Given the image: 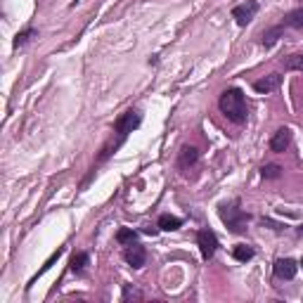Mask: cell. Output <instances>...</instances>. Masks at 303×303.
<instances>
[{"instance_id":"6da1fadb","label":"cell","mask_w":303,"mask_h":303,"mask_svg":"<svg viewBox=\"0 0 303 303\" xmlns=\"http://www.w3.org/2000/svg\"><path fill=\"white\" fill-rule=\"evenodd\" d=\"M218 107L227 116V121H232V123H244L247 121V100H244V93L239 88L223 90V95L218 100Z\"/></svg>"},{"instance_id":"7a4b0ae2","label":"cell","mask_w":303,"mask_h":303,"mask_svg":"<svg viewBox=\"0 0 303 303\" xmlns=\"http://www.w3.org/2000/svg\"><path fill=\"white\" fill-rule=\"evenodd\" d=\"M218 216H220V220L227 225V230L235 232V235H242V232L247 230V223H249V213H244L242 208H237V206H232V204L220 206V208H218Z\"/></svg>"},{"instance_id":"3957f363","label":"cell","mask_w":303,"mask_h":303,"mask_svg":"<svg viewBox=\"0 0 303 303\" xmlns=\"http://www.w3.org/2000/svg\"><path fill=\"white\" fill-rule=\"evenodd\" d=\"M140 114L135 111V109H128V111H123L119 119H116V123H114V133H119V138L123 140L128 133H133V130L140 126Z\"/></svg>"},{"instance_id":"277c9868","label":"cell","mask_w":303,"mask_h":303,"mask_svg":"<svg viewBox=\"0 0 303 303\" xmlns=\"http://www.w3.org/2000/svg\"><path fill=\"white\" fill-rule=\"evenodd\" d=\"M197 242H199V249H202V256H204L206 260L211 258L213 253H216L218 249V237L213 230H199L197 232Z\"/></svg>"},{"instance_id":"5b68a950","label":"cell","mask_w":303,"mask_h":303,"mask_svg":"<svg viewBox=\"0 0 303 303\" xmlns=\"http://www.w3.org/2000/svg\"><path fill=\"white\" fill-rule=\"evenodd\" d=\"M256 12H258V2H256V0H247L244 5H237V7L232 10V19H235L239 26H247V24H251V19L256 17Z\"/></svg>"},{"instance_id":"8992f818","label":"cell","mask_w":303,"mask_h":303,"mask_svg":"<svg viewBox=\"0 0 303 303\" xmlns=\"http://www.w3.org/2000/svg\"><path fill=\"white\" fill-rule=\"evenodd\" d=\"M123 258H126V263H128L130 268H142V265H145V260H147V251H145V247H142V244L133 242V244H128V247H126V251H123Z\"/></svg>"},{"instance_id":"52a82bcc","label":"cell","mask_w":303,"mask_h":303,"mask_svg":"<svg viewBox=\"0 0 303 303\" xmlns=\"http://www.w3.org/2000/svg\"><path fill=\"white\" fill-rule=\"evenodd\" d=\"M197 163H199V150L197 147H190V145H185L180 154H178V168L187 173V171H192Z\"/></svg>"},{"instance_id":"ba28073f","label":"cell","mask_w":303,"mask_h":303,"mask_svg":"<svg viewBox=\"0 0 303 303\" xmlns=\"http://www.w3.org/2000/svg\"><path fill=\"white\" fill-rule=\"evenodd\" d=\"M296 270H299V265H296L294 258H277L275 265H272L275 277H280V280H294V277H296Z\"/></svg>"},{"instance_id":"9c48e42d","label":"cell","mask_w":303,"mask_h":303,"mask_svg":"<svg viewBox=\"0 0 303 303\" xmlns=\"http://www.w3.org/2000/svg\"><path fill=\"white\" fill-rule=\"evenodd\" d=\"M282 86V76L280 74H270V76H263L258 78L256 83H253V90L260 93V95H265V93H272V90H277Z\"/></svg>"},{"instance_id":"30bf717a","label":"cell","mask_w":303,"mask_h":303,"mask_svg":"<svg viewBox=\"0 0 303 303\" xmlns=\"http://www.w3.org/2000/svg\"><path fill=\"white\" fill-rule=\"evenodd\" d=\"M292 145V130L289 128H280L275 135L270 138V150L272 152H287Z\"/></svg>"},{"instance_id":"8fae6325","label":"cell","mask_w":303,"mask_h":303,"mask_svg":"<svg viewBox=\"0 0 303 303\" xmlns=\"http://www.w3.org/2000/svg\"><path fill=\"white\" fill-rule=\"evenodd\" d=\"M282 26H289V29H299V31H303V7H296V10L289 12V14L284 17Z\"/></svg>"},{"instance_id":"7c38bea8","label":"cell","mask_w":303,"mask_h":303,"mask_svg":"<svg viewBox=\"0 0 303 303\" xmlns=\"http://www.w3.org/2000/svg\"><path fill=\"white\" fill-rule=\"evenodd\" d=\"M284 69L287 71H303V52H294L289 57H284Z\"/></svg>"},{"instance_id":"4fadbf2b","label":"cell","mask_w":303,"mask_h":303,"mask_svg":"<svg viewBox=\"0 0 303 303\" xmlns=\"http://www.w3.org/2000/svg\"><path fill=\"white\" fill-rule=\"evenodd\" d=\"M183 225V220L175 216H161L159 218V230H166V232H173L178 227Z\"/></svg>"},{"instance_id":"5bb4252c","label":"cell","mask_w":303,"mask_h":303,"mask_svg":"<svg viewBox=\"0 0 303 303\" xmlns=\"http://www.w3.org/2000/svg\"><path fill=\"white\" fill-rule=\"evenodd\" d=\"M116 242L128 247V244H133V242H138V232L130 230V227H121L119 232H116Z\"/></svg>"},{"instance_id":"9a60e30c","label":"cell","mask_w":303,"mask_h":303,"mask_svg":"<svg viewBox=\"0 0 303 303\" xmlns=\"http://www.w3.org/2000/svg\"><path fill=\"white\" fill-rule=\"evenodd\" d=\"M232 256H235L237 260H242V263H247V260L253 258V249L247 247V244H237V247L232 249Z\"/></svg>"},{"instance_id":"2e32d148","label":"cell","mask_w":303,"mask_h":303,"mask_svg":"<svg viewBox=\"0 0 303 303\" xmlns=\"http://www.w3.org/2000/svg\"><path fill=\"white\" fill-rule=\"evenodd\" d=\"M88 253H83V251H81V253H74V256H71V263H69V265H71V270L74 272H83L86 270V265H88Z\"/></svg>"},{"instance_id":"e0dca14e","label":"cell","mask_w":303,"mask_h":303,"mask_svg":"<svg viewBox=\"0 0 303 303\" xmlns=\"http://www.w3.org/2000/svg\"><path fill=\"white\" fill-rule=\"evenodd\" d=\"M260 175L265 178V180H277L282 175V168L277 166V163H265L263 168H260Z\"/></svg>"},{"instance_id":"ac0fdd59","label":"cell","mask_w":303,"mask_h":303,"mask_svg":"<svg viewBox=\"0 0 303 303\" xmlns=\"http://www.w3.org/2000/svg\"><path fill=\"white\" fill-rule=\"evenodd\" d=\"M282 29H284V26H275V29H270V31L263 33V45H265V48H270V45L277 43V38L282 36Z\"/></svg>"},{"instance_id":"d6986e66","label":"cell","mask_w":303,"mask_h":303,"mask_svg":"<svg viewBox=\"0 0 303 303\" xmlns=\"http://www.w3.org/2000/svg\"><path fill=\"white\" fill-rule=\"evenodd\" d=\"M31 36H36V31H33V29H29V31L19 33V36L14 38V45H17V48H19V45H24V43H26V41H29V38H31Z\"/></svg>"}]
</instances>
